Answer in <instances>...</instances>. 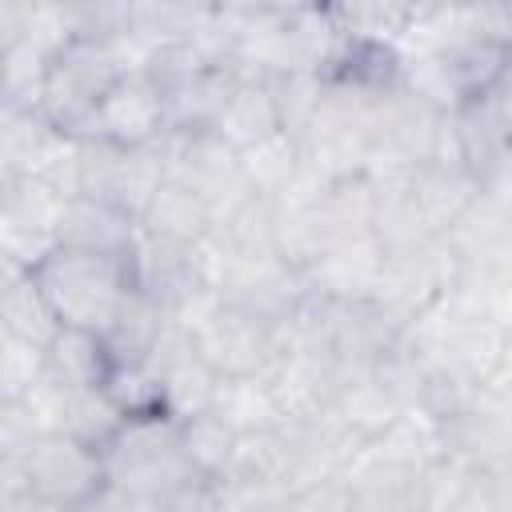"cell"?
I'll list each match as a JSON object with an SVG mask.
<instances>
[{"label": "cell", "instance_id": "11", "mask_svg": "<svg viewBox=\"0 0 512 512\" xmlns=\"http://www.w3.org/2000/svg\"><path fill=\"white\" fill-rule=\"evenodd\" d=\"M168 332H172L168 308L156 296H148L140 288H128V296H124V304H120L104 344H108L116 364L120 360H152V352L164 344Z\"/></svg>", "mask_w": 512, "mask_h": 512}, {"label": "cell", "instance_id": "2", "mask_svg": "<svg viewBox=\"0 0 512 512\" xmlns=\"http://www.w3.org/2000/svg\"><path fill=\"white\" fill-rule=\"evenodd\" d=\"M32 276H36L48 308L56 312L60 328H84L96 336H108V328L132 288L128 260L68 252V248H52L32 268Z\"/></svg>", "mask_w": 512, "mask_h": 512}, {"label": "cell", "instance_id": "10", "mask_svg": "<svg viewBox=\"0 0 512 512\" xmlns=\"http://www.w3.org/2000/svg\"><path fill=\"white\" fill-rule=\"evenodd\" d=\"M140 232L176 240V244H204L212 232V208L188 184L164 180L140 216Z\"/></svg>", "mask_w": 512, "mask_h": 512}, {"label": "cell", "instance_id": "15", "mask_svg": "<svg viewBox=\"0 0 512 512\" xmlns=\"http://www.w3.org/2000/svg\"><path fill=\"white\" fill-rule=\"evenodd\" d=\"M0 324H4L16 340H24L28 348H40V352H44V344L56 336L60 320H56V312L48 308V300H44V292H40V284H36L32 272L0 296Z\"/></svg>", "mask_w": 512, "mask_h": 512}, {"label": "cell", "instance_id": "3", "mask_svg": "<svg viewBox=\"0 0 512 512\" xmlns=\"http://www.w3.org/2000/svg\"><path fill=\"white\" fill-rule=\"evenodd\" d=\"M20 472L28 500L48 512H84L108 488L104 456L64 432L36 436L32 448L20 456Z\"/></svg>", "mask_w": 512, "mask_h": 512}, {"label": "cell", "instance_id": "18", "mask_svg": "<svg viewBox=\"0 0 512 512\" xmlns=\"http://www.w3.org/2000/svg\"><path fill=\"white\" fill-rule=\"evenodd\" d=\"M28 16H32V4H0V52L24 36L28 28Z\"/></svg>", "mask_w": 512, "mask_h": 512}, {"label": "cell", "instance_id": "16", "mask_svg": "<svg viewBox=\"0 0 512 512\" xmlns=\"http://www.w3.org/2000/svg\"><path fill=\"white\" fill-rule=\"evenodd\" d=\"M128 420L116 412V404L104 396V388H88V392H72L68 396V416H64V436L84 440L88 448L104 452V444L124 428Z\"/></svg>", "mask_w": 512, "mask_h": 512}, {"label": "cell", "instance_id": "19", "mask_svg": "<svg viewBox=\"0 0 512 512\" xmlns=\"http://www.w3.org/2000/svg\"><path fill=\"white\" fill-rule=\"evenodd\" d=\"M28 272H32V268H28L24 260H16L12 252H4V248H0V296H4L12 284H20Z\"/></svg>", "mask_w": 512, "mask_h": 512}, {"label": "cell", "instance_id": "8", "mask_svg": "<svg viewBox=\"0 0 512 512\" xmlns=\"http://www.w3.org/2000/svg\"><path fill=\"white\" fill-rule=\"evenodd\" d=\"M56 44L32 28L0 52V112H40Z\"/></svg>", "mask_w": 512, "mask_h": 512}, {"label": "cell", "instance_id": "6", "mask_svg": "<svg viewBox=\"0 0 512 512\" xmlns=\"http://www.w3.org/2000/svg\"><path fill=\"white\" fill-rule=\"evenodd\" d=\"M208 132L220 136L236 152L276 136L280 132V112H276L272 80L268 76H236Z\"/></svg>", "mask_w": 512, "mask_h": 512}, {"label": "cell", "instance_id": "17", "mask_svg": "<svg viewBox=\"0 0 512 512\" xmlns=\"http://www.w3.org/2000/svg\"><path fill=\"white\" fill-rule=\"evenodd\" d=\"M36 440V428L20 396H0V460H20Z\"/></svg>", "mask_w": 512, "mask_h": 512}, {"label": "cell", "instance_id": "12", "mask_svg": "<svg viewBox=\"0 0 512 512\" xmlns=\"http://www.w3.org/2000/svg\"><path fill=\"white\" fill-rule=\"evenodd\" d=\"M300 172H304V152L284 132H276V136L240 152V180H244L248 196H256V200L276 204L300 180Z\"/></svg>", "mask_w": 512, "mask_h": 512}, {"label": "cell", "instance_id": "5", "mask_svg": "<svg viewBox=\"0 0 512 512\" xmlns=\"http://www.w3.org/2000/svg\"><path fill=\"white\" fill-rule=\"evenodd\" d=\"M136 240H140V220H132L128 212L104 200L68 196L56 216V248H68V252L128 260Z\"/></svg>", "mask_w": 512, "mask_h": 512}, {"label": "cell", "instance_id": "9", "mask_svg": "<svg viewBox=\"0 0 512 512\" xmlns=\"http://www.w3.org/2000/svg\"><path fill=\"white\" fill-rule=\"evenodd\" d=\"M112 364L116 360H112L104 336L84 332V328H56V336L44 344V372L72 392L104 388Z\"/></svg>", "mask_w": 512, "mask_h": 512}, {"label": "cell", "instance_id": "7", "mask_svg": "<svg viewBox=\"0 0 512 512\" xmlns=\"http://www.w3.org/2000/svg\"><path fill=\"white\" fill-rule=\"evenodd\" d=\"M236 440H240V432L224 416H216L212 408L176 420V456L196 484H224L228 480Z\"/></svg>", "mask_w": 512, "mask_h": 512}, {"label": "cell", "instance_id": "14", "mask_svg": "<svg viewBox=\"0 0 512 512\" xmlns=\"http://www.w3.org/2000/svg\"><path fill=\"white\" fill-rule=\"evenodd\" d=\"M104 396L116 404V412L124 420H172L168 404H164L160 376H156V368L148 360L112 364V372L104 380Z\"/></svg>", "mask_w": 512, "mask_h": 512}, {"label": "cell", "instance_id": "13", "mask_svg": "<svg viewBox=\"0 0 512 512\" xmlns=\"http://www.w3.org/2000/svg\"><path fill=\"white\" fill-rule=\"evenodd\" d=\"M212 412L224 416L236 432H260V428H276L284 420L280 400L268 384V376H232L220 380Z\"/></svg>", "mask_w": 512, "mask_h": 512}, {"label": "cell", "instance_id": "4", "mask_svg": "<svg viewBox=\"0 0 512 512\" xmlns=\"http://www.w3.org/2000/svg\"><path fill=\"white\" fill-rule=\"evenodd\" d=\"M164 132H168V116L160 88L144 72H128L84 116L72 140H100L112 148H152Z\"/></svg>", "mask_w": 512, "mask_h": 512}, {"label": "cell", "instance_id": "1", "mask_svg": "<svg viewBox=\"0 0 512 512\" xmlns=\"http://www.w3.org/2000/svg\"><path fill=\"white\" fill-rule=\"evenodd\" d=\"M136 68L140 64L132 56V36H96V32L68 36L64 44H56L48 64V84L40 100L44 124L72 140V132L104 100V92Z\"/></svg>", "mask_w": 512, "mask_h": 512}]
</instances>
